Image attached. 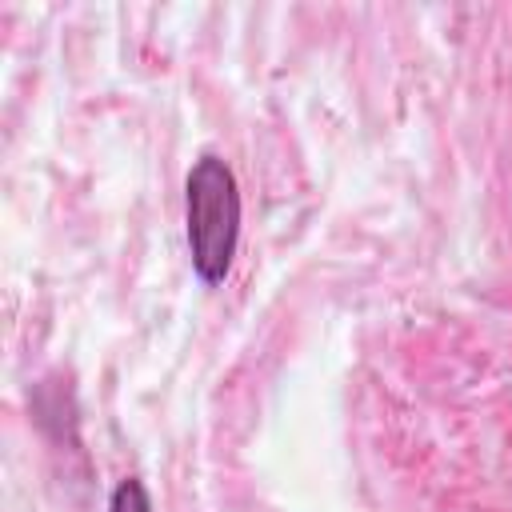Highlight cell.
I'll use <instances>...</instances> for the list:
<instances>
[{"label":"cell","instance_id":"obj_1","mask_svg":"<svg viewBox=\"0 0 512 512\" xmlns=\"http://www.w3.org/2000/svg\"><path fill=\"white\" fill-rule=\"evenodd\" d=\"M188 212V252L204 284H220L232 268L240 240V188L220 156H200L184 184Z\"/></svg>","mask_w":512,"mask_h":512},{"label":"cell","instance_id":"obj_2","mask_svg":"<svg viewBox=\"0 0 512 512\" xmlns=\"http://www.w3.org/2000/svg\"><path fill=\"white\" fill-rule=\"evenodd\" d=\"M108 512H152L148 488H144L136 476L120 480V484H116V492H112V504H108Z\"/></svg>","mask_w":512,"mask_h":512}]
</instances>
